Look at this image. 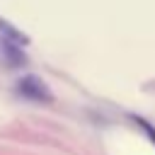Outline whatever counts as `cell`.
Here are the masks:
<instances>
[{
	"label": "cell",
	"instance_id": "6da1fadb",
	"mask_svg": "<svg viewBox=\"0 0 155 155\" xmlns=\"http://www.w3.org/2000/svg\"><path fill=\"white\" fill-rule=\"evenodd\" d=\"M17 92H19L22 97L31 99V102H51V90H48V85H46L41 78H36V75H24V78H19V80H17Z\"/></svg>",
	"mask_w": 155,
	"mask_h": 155
},
{
	"label": "cell",
	"instance_id": "7a4b0ae2",
	"mask_svg": "<svg viewBox=\"0 0 155 155\" xmlns=\"http://www.w3.org/2000/svg\"><path fill=\"white\" fill-rule=\"evenodd\" d=\"M0 31H2V36L7 39V41H12V44H27L29 39H27V34H22L19 29H15L10 22H5L2 17H0Z\"/></svg>",
	"mask_w": 155,
	"mask_h": 155
},
{
	"label": "cell",
	"instance_id": "3957f363",
	"mask_svg": "<svg viewBox=\"0 0 155 155\" xmlns=\"http://www.w3.org/2000/svg\"><path fill=\"white\" fill-rule=\"evenodd\" d=\"M136 121H138V124H140V126H143V128H145V131L150 133V140H155V131H153V128H150V126H148V124H145L143 119H136Z\"/></svg>",
	"mask_w": 155,
	"mask_h": 155
}]
</instances>
